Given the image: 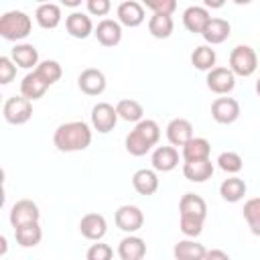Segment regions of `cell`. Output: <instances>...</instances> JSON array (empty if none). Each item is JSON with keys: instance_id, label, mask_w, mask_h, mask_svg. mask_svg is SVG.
Masks as SVG:
<instances>
[{"instance_id": "1", "label": "cell", "mask_w": 260, "mask_h": 260, "mask_svg": "<svg viewBox=\"0 0 260 260\" xmlns=\"http://www.w3.org/2000/svg\"><path fill=\"white\" fill-rule=\"evenodd\" d=\"M53 144L61 152L85 150L91 144V128L81 120L65 122V124L57 126L55 134H53Z\"/></svg>"}, {"instance_id": "2", "label": "cell", "mask_w": 260, "mask_h": 260, "mask_svg": "<svg viewBox=\"0 0 260 260\" xmlns=\"http://www.w3.org/2000/svg\"><path fill=\"white\" fill-rule=\"evenodd\" d=\"M160 138V128L154 120H140L134 130H130V134L126 136V150L132 156H144L152 146H156Z\"/></svg>"}, {"instance_id": "3", "label": "cell", "mask_w": 260, "mask_h": 260, "mask_svg": "<svg viewBox=\"0 0 260 260\" xmlns=\"http://www.w3.org/2000/svg\"><path fill=\"white\" fill-rule=\"evenodd\" d=\"M32 20L22 10H10L0 16V37L6 41H22L30 35Z\"/></svg>"}, {"instance_id": "4", "label": "cell", "mask_w": 260, "mask_h": 260, "mask_svg": "<svg viewBox=\"0 0 260 260\" xmlns=\"http://www.w3.org/2000/svg\"><path fill=\"white\" fill-rule=\"evenodd\" d=\"M258 67V55L250 45H238L230 53V69L234 75L250 77Z\"/></svg>"}, {"instance_id": "5", "label": "cell", "mask_w": 260, "mask_h": 260, "mask_svg": "<svg viewBox=\"0 0 260 260\" xmlns=\"http://www.w3.org/2000/svg\"><path fill=\"white\" fill-rule=\"evenodd\" d=\"M2 116L8 124L12 126H20V124H26L32 116V102L26 100L24 95H14V98H8L4 102V108H2Z\"/></svg>"}, {"instance_id": "6", "label": "cell", "mask_w": 260, "mask_h": 260, "mask_svg": "<svg viewBox=\"0 0 260 260\" xmlns=\"http://www.w3.org/2000/svg\"><path fill=\"white\" fill-rule=\"evenodd\" d=\"M39 217H41V211L32 199H18L10 207V215H8L10 225L14 230L20 225H26V223H39Z\"/></svg>"}, {"instance_id": "7", "label": "cell", "mask_w": 260, "mask_h": 260, "mask_svg": "<svg viewBox=\"0 0 260 260\" xmlns=\"http://www.w3.org/2000/svg\"><path fill=\"white\" fill-rule=\"evenodd\" d=\"M116 124H118V112L112 104L100 102L91 108V126H93V130H98L100 134H108L116 128Z\"/></svg>"}, {"instance_id": "8", "label": "cell", "mask_w": 260, "mask_h": 260, "mask_svg": "<svg viewBox=\"0 0 260 260\" xmlns=\"http://www.w3.org/2000/svg\"><path fill=\"white\" fill-rule=\"evenodd\" d=\"M114 221L122 232L134 234L144 225V213L136 205H120L114 213Z\"/></svg>"}, {"instance_id": "9", "label": "cell", "mask_w": 260, "mask_h": 260, "mask_svg": "<svg viewBox=\"0 0 260 260\" xmlns=\"http://www.w3.org/2000/svg\"><path fill=\"white\" fill-rule=\"evenodd\" d=\"M211 118L217 124H234L240 118V104L234 98H217L211 104Z\"/></svg>"}, {"instance_id": "10", "label": "cell", "mask_w": 260, "mask_h": 260, "mask_svg": "<svg viewBox=\"0 0 260 260\" xmlns=\"http://www.w3.org/2000/svg\"><path fill=\"white\" fill-rule=\"evenodd\" d=\"M207 87L217 93V95H225L236 87V75L232 73L230 67H215L207 73Z\"/></svg>"}, {"instance_id": "11", "label": "cell", "mask_w": 260, "mask_h": 260, "mask_svg": "<svg viewBox=\"0 0 260 260\" xmlns=\"http://www.w3.org/2000/svg\"><path fill=\"white\" fill-rule=\"evenodd\" d=\"M118 22L128 26V28H136L144 22V4L136 2V0H126V2H120L118 4Z\"/></svg>"}, {"instance_id": "12", "label": "cell", "mask_w": 260, "mask_h": 260, "mask_svg": "<svg viewBox=\"0 0 260 260\" xmlns=\"http://www.w3.org/2000/svg\"><path fill=\"white\" fill-rule=\"evenodd\" d=\"M77 85L85 95H100L106 89V75L95 67H87L79 73Z\"/></svg>"}, {"instance_id": "13", "label": "cell", "mask_w": 260, "mask_h": 260, "mask_svg": "<svg viewBox=\"0 0 260 260\" xmlns=\"http://www.w3.org/2000/svg\"><path fill=\"white\" fill-rule=\"evenodd\" d=\"M79 232H81L83 238L100 242L108 232V221H106V217L102 213H95V211L85 213L81 217V221H79Z\"/></svg>"}, {"instance_id": "14", "label": "cell", "mask_w": 260, "mask_h": 260, "mask_svg": "<svg viewBox=\"0 0 260 260\" xmlns=\"http://www.w3.org/2000/svg\"><path fill=\"white\" fill-rule=\"evenodd\" d=\"M167 138L171 146H185L193 138V124L187 118H173L167 124Z\"/></svg>"}, {"instance_id": "15", "label": "cell", "mask_w": 260, "mask_h": 260, "mask_svg": "<svg viewBox=\"0 0 260 260\" xmlns=\"http://www.w3.org/2000/svg\"><path fill=\"white\" fill-rule=\"evenodd\" d=\"M93 35H95V39H98L100 45H104V47H116L122 41V24L118 20L104 18V20L98 22Z\"/></svg>"}, {"instance_id": "16", "label": "cell", "mask_w": 260, "mask_h": 260, "mask_svg": "<svg viewBox=\"0 0 260 260\" xmlns=\"http://www.w3.org/2000/svg\"><path fill=\"white\" fill-rule=\"evenodd\" d=\"M10 59L14 61L16 67H22V69H37V65L41 63L39 61V51L35 45L30 43H16L10 51Z\"/></svg>"}, {"instance_id": "17", "label": "cell", "mask_w": 260, "mask_h": 260, "mask_svg": "<svg viewBox=\"0 0 260 260\" xmlns=\"http://www.w3.org/2000/svg\"><path fill=\"white\" fill-rule=\"evenodd\" d=\"M179 215L181 217H195V219H203L207 217V203L201 195L195 193H185L179 201Z\"/></svg>"}, {"instance_id": "18", "label": "cell", "mask_w": 260, "mask_h": 260, "mask_svg": "<svg viewBox=\"0 0 260 260\" xmlns=\"http://www.w3.org/2000/svg\"><path fill=\"white\" fill-rule=\"evenodd\" d=\"M209 20H211V16L205 6H189L183 12V24L193 35H201L205 30V26L209 24Z\"/></svg>"}, {"instance_id": "19", "label": "cell", "mask_w": 260, "mask_h": 260, "mask_svg": "<svg viewBox=\"0 0 260 260\" xmlns=\"http://www.w3.org/2000/svg\"><path fill=\"white\" fill-rule=\"evenodd\" d=\"M150 162H152V169L154 171L169 173V171L177 169V165H179V152H177L175 146H156L152 150Z\"/></svg>"}, {"instance_id": "20", "label": "cell", "mask_w": 260, "mask_h": 260, "mask_svg": "<svg viewBox=\"0 0 260 260\" xmlns=\"http://www.w3.org/2000/svg\"><path fill=\"white\" fill-rule=\"evenodd\" d=\"M65 28L73 39H87L95 30L91 18L85 12H71L65 18Z\"/></svg>"}, {"instance_id": "21", "label": "cell", "mask_w": 260, "mask_h": 260, "mask_svg": "<svg viewBox=\"0 0 260 260\" xmlns=\"http://www.w3.org/2000/svg\"><path fill=\"white\" fill-rule=\"evenodd\" d=\"M47 89H49V83H47L37 71L26 73V75L22 77V81H20V95H24V98L30 100V102L43 98Z\"/></svg>"}, {"instance_id": "22", "label": "cell", "mask_w": 260, "mask_h": 260, "mask_svg": "<svg viewBox=\"0 0 260 260\" xmlns=\"http://www.w3.org/2000/svg\"><path fill=\"white\" fill-rule=\"evenodd\" d=\"M132 187L138 195H154L158 189V177L154 169H138L132 175Z\"/></svg>"}, {"instance_id": "23", "label": "cell", "mask_w": 260, "mask_h": 260, "mask_svg": "<svg viewBox=\"0 0 260 260\" xmlns=\"http://www.w3.org/2000/svg\"><path fill=\"white\" fill-rule=\"evenodd\" d=\"M144 254H146V244L142 238H138L134 234L122 238L118 244V256L122 260H142Z\"/></svg>"}, {"instance_id": "24", "label": "cell", "mask_w": 260, "mask_h": 260, "mask_svg": "<svg viewBox=\"0 0 260 260\" xmlns=\"http://www.w3.org/2000/svg\"><path fill=\"white\" fill-rule=\"evenodd\" d=\"M230 35H232V26H230V22H228L225 18H217V16L211 18L209 24L205 26V30L201 32V37L205 39V43H207L209 47L223 43Z\"/></svg>"}, {"instance_id": "25", "label": "cell", "mask_w": 260, "mask_h": 260, "mask_svg": "<svg viewBox=\"0 0 260 260\" xmlns=\"http://www.w3.org/2000/svg\"><path fill=\"white\" fill-rule=\"evenodd\" d=\"M183 160L185 162H193V160H207L211 154V144L207 138L201 136H193L185 146H183Z\"/></svg>"}, {"instance_id": "26", "label": "cell", "mask_w": 260, "mask_h": 260, "mask_svg": "<svg viewBox=\"0 0 260 260\" xmlns=\"http://www.w3.org/2000/svg\"><path fill=\"white\" fill-rule=\"evenodd\" d=\"M35 20L41 28H57L61 22V8L55 2L39 4L35 10Z\"/></svg>"}, {"instance_id": "27", "label": "cell", "mask_w": 260, "mask_h": 260, "mask_svg": "<svg viewBox=\"0 0 260 260\" xmlns=\"http://www.w3.org/2000/svg\"><path fill=\"white\" fill-rule=\"evenodd\" d=\"M183 175L191 183H205L213 175V162L211 158L207 160H193V162H183Z\"/></svg>"}, {"instance_id": "28", "label": "cell", "mask_w": 260, "mask_h": 260, "mask_svg": "<svg viewBox=\"0 0 260 260\" xmlns=\"http://www.w3.org/2000/svg\"><path fill=\"white\" fill-rule=\"evenodd\" d=\"M205 246L195 242V240H181L173 248L175 260H205Z\"/></svg>"}, {"instance_id": "29", "label": "cell", "mask_w": 260, "mask_h": 260, "mask_svg": "<svg viewBox=\"0 0 260 260\" xmlns=\"http://www.w3.org/2000/svg\"><path fill=\"white\" fill-rule=\"evenodd\" d=\"M248 187H246V181L240 179V177H228L221 181L219 185V195L223 201L228 203H238L240 199H244Z\"/></svg>"}, {"instance_id": "30", "label": "cell", "mask_w": 260, "mask_h": 260, "mask_svg": "<svg viewBox=\"0 0 260 260\" xmlns=\"http://www.w3.org/2000/svg\"><path fill=\"white\" fill-rule=\"evenodd\" d=\"M215 61H217V55H215V49H211L209 45H199L195 47V51L191 53V65L199 71H211L215 69Z\"/></svg>"}, {"instance_id": "31", "label": "cell", "mask_w": 260, "mask_h": 260, "mask_svg": "<svg viewBox=\"0 0 260 260\" xmlns=\"http://www.w3.org/2000/svg\"><path fill=\"white\" fill-rule=\"evenodd\" d=\"M14 238H16V244L22 246V248H35L41 244L43 240V230L39 223H26V225H20L14 230Z\"/></svg>"}, {"instance_id": "32", "label": "cell", "mask_w": 260, "mask_h": 260, "mask_svg": "<svg viewBox=\"0 0 260 260\" xmlns=\"http://www.w3.org/2000/svg\"><path fill=\"white\" fill-rule=\"evenodd\" d=\"M116 112H118V118H122V120H126V122H136V124H138V122L142 120V116H144L142 104L136 102V100H130V98L120 100V102L116 104Z\"/></svg>"}, {"instance_id": "33", "label": "cell", "mask_w": 260, "mask_h": 260, "mask_svg": "<svg viewBox=\"0 0 260 260\" xmlns=\"http://www.w3.org/2000/svg\"><path fill=\"white\" fill-rule=\"evenodd\" d=\"M173 16L169 14H152L148 20V32L154 39H169L173 35Z\"/></svg>"}, {"instance_id": "34", "label": "cell", "mask_w": 260, "mask_h": 260, "mask_svg": "<svg viewBox=\"0 0 260 260\" xmlns=\"http://www.w3.org/2000/svg\"><path fill=\"white\" fill-rule=\"evenodd\" d=\"M244 219L254 236H260V197H252L244 203Z\"/></svg>"}, {"instance_id": "35", "label": "cell", "mask_w": 260, "mask_h": 260, "mask_svg": "<svg viewBox=\"0 0 260 260\" xmlns=\"http://www.w3.org/2000/svg\"><path fill=\"white\" fill-rule=\"evenodd\" d=\"M35 71H37L49 85H53L55 81H59L61 75H63V67H61L59 61H55V59H45V61H41Z\"/></svg>"}, {"instance_id": "36", "label": "cell", "mask_w": 260, "mask_h": 260, "mask_svg": "<svg viewBox=\"0 0 260 260\" xmlns=\"http://www.w3.org/2000/svg\"><path fill=\"white\" fill-rule=\"evenodd\" d=\"M217 167H219L223 173H228V175H236V173L242 171L244 160H242V156H240L238 152L225 150V152H221V154L217 156Z\"/></svg>"}, {"instance_id": "37", "label": "cell", "mask_w": 260, "mask_h": 260, "mask_svg": "<svg viewBox=\"0 0 260 260\" xmlns=\"http://www.w3.org/2000/svg\"><path fill=\"white\" fill-rule=\"evenodd\" d=\"M114 256V250L110 244H104V242H95L87 248L85 252V260H112Z\"/></svg>"}, {"instance_id": "38", "label": "cell", "mask_w": 260, "mask_h": 260, "mask_svg": "<svg viewBox=\"0 0 260 260\" xmlns=\"http://www.w3.org/2000/svg\"><path fill=\"white\" fill-rule=\"evenodd\" d=\"M179 228L187 238H197L203 232V219H195V217H181L179 215Z\"/></svg>"}, {"instance_id": "39", "label": "cell", "mask_w": 260, "mask_h": 260, "mask_svg": "<svg viewBox=\"0 0 260 260\" xmlns=\"http://www.w3.org/2000/svg\"><path fill=\"white\" fill-rule=\"evenodd\" d=\"M144 6L148 10H152V14H173L177 10V2L175 0H144Z\"/></svg>"}, {"instance_id": "40", "label": "cell", "mask_w": 260, "mask_h": 260, "mask_svg": "<svg viewBox=\"0 0 260 260\" xmlns=\"http://www.w3.org/2000/svg\"><path fill=\"white\" fill-rule=\"evenodd\" d=\"M16 77V65L10 57H0V83L2 85H8L12 79Z\"/></svg>"}, {"instance_id": "41", "label": "cell", "mask_w": 260, "mask_h": 260, "mask_svg": "<svg viewBox=\"0 0 260 260\" xmlns=\"http://www.w3.org/2000/svg\"><path fill=\"white\" fill-rule=\"evenodd\" d=\"M85 6H87V12L91 16H106L110 12V8H112L110 0H87Z\"/></svg>"}, {"instance_id": "42", "label": "cell", "mask_w": 260, "mask_h": 260, "mask_svg": "<svg viewBox=\"0 0 260 260\" xmlns=\"http://www.w3.org/2000/svg\"><path fill=\"white\" fill-rule=\"evenodd\" d=\"M205 260H232L223 250H217V248H213V250H207V254H205Z\"/></svg>"}, {"instance_id": "43", "label": "cell", "mask_w": 260, "mask_h": 260, "mask_svg": "<svg viewBox=\"0 0 260 260\" xmlns=\"http://www.w3.org/2000/svg\"><path fill=\"white\" fill-rule=\"evenodd\" d=\"M205 6H211V8H219V6H221V2H209V0H207V2H205Z\"/></svg>"}, {"instance_id": "44", "label": "cell", "mask_w": 260, "mask_h": 260, "mask_svg": "<svg viewBox=\"0 0 260 260\" xmlns=\"http://www.w3.org/2000/svg\"><path fill=\"white\" fill-rule=\"evenodd\" d=\"M0 242H2V254H6V238L2 236V238H0Z\"/></svg>"}, {"instance_id": "45", "label": "cell", "mask_w": 260, "mask_h": 260, "mask_svg": "<svg viewBox=\"0 0 260 260\" xmlns=\"http://www.w3.org/2000/svg\"><path fill=\"white\" fill-rule=\"evenodd\" d=\"M256 93H258V98H260V77H258V81H256Z\"/></svg>"}]
</instances>
